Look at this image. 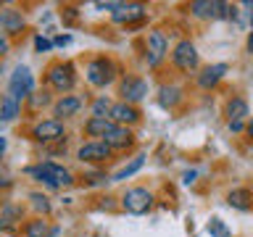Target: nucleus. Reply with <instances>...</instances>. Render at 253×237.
Returning <instances> with one entry per match:
<instances>
[{
    "label": "nucleus",
    "mask_w": 253,
    "mask_h": 237,
    "mask_svg": "<svg viewBox=\"0 0 253 237\" xmlns=\"http://www.w3.org/2000/svg\"><path fill=\"white\" fill-rule=\"evenodd\" d=\"M47 82H50L58 92H69L77 82L74 66H71V63H55V66H50V71H47Z\"/></svg>",
    "instance_id": "nucleus-4"
},
{
    "label": "nucleus",
    "mask_w": 253,
    "mask_h": 237,
    "mask_svg": "<svg viewBox=\"0 0 253 237\" xmlns=\"http://www.w3.org/2000/svg\"><path fill=\"white\" fill-rule=\"evenodd\" d=\"M179 100H182L179 87H161V92H158V103H161L164 108H174Z\"/></svg>",
    "instance_id": "nucleus-20"
},
{
    "label": "nucleus",
    "mask_w": 253,
    "mask_h": 237,
    "mask_svg": "<svg viewBox=\"0 0 253 237\" xmlns=\"http://www.w3.org/2000/svg\"><path fill=\"white\" fill-rule=\"evenodd\" d=\"M16 116H19V100L5 92L3 98H0V118H3V121H13Z\"/></svg>",
    "instance_id": "nucleus-18"
},
{
    "label": "nucleus",
    "mask_w": 253,
    "mask_h": 237,
    "mask_svg": "<svg viewBox=\"0 0 253 237\" xmlns=\"http://www.w3.org/2000/svg\"><path fill=\"white\" fill-rule=\"evenodd\" d=\"M108 177H106V174H92V177H90V182H92V185H98V182H106Z\"/></svg>",
    "instance_id": "nucleus-29"
},
{
    "label": "nucleus",
    "mask_w": 253,
    "mask_h": 237,
    "mask_svg": "<svg viewBox=\"0 0 253 237\" xmlns=\"http://www.w3.org/2000/svg\"><path fill=\"white\" fill-rule=\"evenodd\" d=\"M108 118L114 124H119V126H126V124H134L140 118V111L134 108V106H129V103H116L114 108H111V114H108Z\"/></svg>",
    "instance_id": "nucleus-11"
},
{
    "label": "nucleus",
    "mask_w": 253,
    "mask_h": 237,
    "mask_svg": "<svg viewBox=\"0 0 253 237\" xmlns=\"http://www.w3.org/2000/svg\"><path fill=\"white\" fill-rule=\"evenodd\" d=\"M114 74H116V69L108 58H95V61H90V66H87V82L95 84V87H106L111 79H114Z\"/></svg>",
    "instance_id": "nucleus-3"
},
{
    "label": "nucleus",
    "mask_w": 253,
    "mask_h": 237,
    "mask_svg": "<svg viewBox=\"0 0 253 237\" xmlns=\"http://www.w3.org/2000/svg\"><path fill=\"white\" fill-rule=\"evenodd\" d=\"M114 121L106 116V118H98V116H90L87 118V124H84V132L90 134V137H106V134L114 129Z\"/></svg>",
    "instance_id": "nucleus-16"
},
{
    "label": "nucleus",
    "mask_w": 253,
    "mask_h": 237,
    "mask_svg": "<svg viewBox=\"0 0 253 237\" xmlns=\"http://www.w3.org/2000/svg\"><path fill=\"white\" fill-rule=\"evenodd\" d=\"M0 124H3V118H0Z\"/></svg>",
    "instance_id": "nucleus-35"
},
{
    "label": "nucleus",
    "mask_w": 253,
    "mask_h": 237,
    "mask_svg": "<svg viewBox=\"0 0 253 237\" xmlns=\"http://www.w3.org/2000/svg\"><path fill=\"white\" fill-rule=\"evenodd\" d=\"M229 129H232V132H243V121H229Z\"/></svg>",
    "instance_id": "nucleus-30"
},
{
    "label": "nucleus",
    "mask_w": 253,
    "mask_h": 237,
    "mask_svg": "<svg viewBox=\"0 0 253 237\" xmlns=\"http://www.w3.org/2000/svg\"><path fill=\"white\" fill-rule=\"evenodd\" d=\"M79 161H90V163H100L106 161V158H111V148L106 145V142H87V145L79 148Z\"/></svg>",
    "instance_id": "nucleus-10"
},
{
    "label": "nucleus",
    "mask_w": 253,
    "mask_h": 237,
    "mask_svg": "<svg viewBox=\"0 0 253 237\" xmlns=\"http://www.w3.org/2000/svg\"><path fill=\"white\" fill-rule=\"evenodd\" d=\"M148 95V82L145 79H140V77H126L124 82H122V98H124V103H137V100H142Z\"/></svg>",
    "instance_id": "nucleus-6"
},
{
    "label": "nucleus",
    "mask_w": 253,
    "mask_h": 237,
    "mask_svg": "<svg viewBox=\"0 0 253 237\" xmlns=\"http://www.w3.org/2000/svg\"><path fill=\"white\" fill-rule=\"evenodd\" d=\"M145 19V5L142 3H119L114 11V21L116 24H132V21H142Z\"/></svg>",
    "instance_id": "nucleus-9"
},
{
    "label": "nucleus",
    "mask_w": 253,
    "mask_h": 237,
    "mask_svg": "<svg viewBox=\"0 0 253 237\" xmlns=\"http://www.w3.org/2000/svg\"><path fill=\"white\" fill-rule=\"evenodd\" d=\"M103 142H106V145L114 150V148H129L132 145V132L126 129V126H114V129H111L106 137H103Z\"/></svg>",
    "instance_id": "nucleus-14"
},
{
    "label": "nucleus",
    "mask_w": 253,
    "mask_h": 237,
    "mask_svg": "<svg viewBox=\"0 0 253 237\" xmlns=\"http://www.w3.org/2000/svg\"><path fill=\"white\" fill-rule=\"evenodd\" d=\"M79 108H82V100L74 98V95H63V98L53 106V114H55V118L61 121V118H66V116H74Z\"/></svg>",
    "instance_id": "nucleus-15"
},
{
    "label": "nucleus",
    "mask_w": 253,
    "mask_h": 237,
    "mask_svg": "<svg viewBox=\"0 0 253 237\" xmlns=\"http://www.w3.org/2000/svg\"><path fill=\"white\" fill-rule=\"evenodd\" d=\"M69 35H63V37H55V45H69Z\"/></svg>",
    "instance_id": "nucleus-31"
},
{
    "label": "nucleus",
    "mask_w": 253,
    "mask_h": 237,
    "mask_svg": "<svg viewBox=\"0 0 253 237\" xmlns=\"http://www.w3.org/2000/svg\"><path fill=\"white\" fill-rule=\"evenodd\" d=\"M142 163H145V156H137V158H132V161L126 163L124 169H119V171L114 174V182H122V179H126V177H132L134 171H140V169H142Z\"/></svg>",
    "instance_id": "nucleus-22"
},
{
    "label": "nucleus",
    "mask_w": 253,
    "mask_h": 237,
    "mask_svg": "<svg viewBox=\"0 0 253 237\" xmlns=\"http://www.w3.org/2000/svg\"><path fill=\"white\" fill-rule=\"evenodd\" d=\"M29 198H32V203H35V208H40L42 213H47V211H50V203H47V198H45V195H40V193H32Z\"/></svg>",
    "instance_id": "nucleus-26"
},
{
    "label": "nucleus",
    "mask_w": 253,
    "mask_h": 237,
    "mask_svg": "<svg viewBox=\"0 0 253 237\" xmlns=\"http://www.w3.org/2000/svg\"><path fill=\"white\" fill-rule=\"evenodd\" d=\"M248 50L253 53V32H251V35H248Z\"/></svg>",
    "instance_id": "nucleus-32"
},
{
    "label": "nucleus",
    "mask_w": 253,
    "mask_h": 237,
    "mask_svg": "<svg viewBox=\"0 0 253 237\" xmlns=\"http://www.w3.org/2000/svg\"><path fill=\"white\" fill-rule=\"evenodd\" d=\"M166 50H169V45H166L164 32H150L148 35V66H158L166 58Z\"/></svg>",
    "instance_id": "nucleus-7"
},
{
    "label": "nucleus",
    "mask_w": 253,
    "mask_h": 237,
    "mask_svg": "<svg viewBox=\"0 0 253 237\" xmlns=\"http://www.w3.org/2000/svg\"><path fill=\"white\" fill-rule=\"evenodd\" d=\"M27 237H47V221L35 219L27 224Z\"/></svg>",
    "instance_id": "nucleus-23"
},
{
    "label": "nucleus",
    "mask_w": 253,
    "mask_h": 237,
    "mask_svg": "<svg viewBox=\"0 0 253 237\" xmlns=\"http://www.w3.org/2000/svg\"><path fill=\"white\" fill-rule=\"evenodd\" d=\"M209 232H211L213 237H229V229L224 227V221H221V219H211Z\"/></svg>",
    "instance_id": "nucleus-25"
},
{
    "label": "nucleus",
    "mask_w": 253,
    "mask_h": 237,
    "mask_svg": "<svg viewBox=\"0 0 253 237\" xmlns=\"http://www.w3.org/2000/svg\"><path fill=\"white\" fill-rule=\"evenodd\" d=\"M47 166V171H50V177L55 179V185H71V182H74V179H71V171L69 169H63V166H58V163H50V161H47L45 163Z\"/></svg>",
    "instance_id": "nucleus-21"
},
{
    "label": "nucleus",
    "mask_w": 253,
    "mask_h": 237,
    "mask_svg": "<svg viewBox=\"0 0 253 237\" xmlns=\"http://www.w3.org/2000/svg\"><path fill=\"white\" fill-rule=\"evenodd\" d=\"M111 100L106 98V95H103V98H98L92 103V116H98V118H106V114H111Z\"/></svg>",
    "instance_id": "nucleus-24"
},
{
    "label": "nucleus",
    "mask_w": 253,
    "mask_h": 237,
    "mask_svg": "<svg viewBox=\"0 0 253 237\" xmlns=\"http://www.w3.org/2000/svg\"><path fill=\"white\" fill-rule=\"evenodd\" d=\"M227 71H229L227 63H213V66H206L201 71V77H198V84H201L203 90H211L213 84H219L221 79H224Z\"/></svg>",
    "instance_id": "nucleus-12"
},
{
    "label": "nucleus",
    "mask_w": 253,
    "mask_h": 237,
    "mask_svg": "<svg viewBox=\"0 0 253 237\" xmlns=\"http://www.w3.org/2000/svg\"><path fill=\"white\" fill-rule=\"evenodd\" d=\"M53 45H55V42H50V40L42 37V35H37V37H35V47H37L40 53H42V50H50Z\"/></svg>",
    "instance_id": "nucleus-27"
},
{
    "label": "nucleus",
    "mask_w": 253,
    "mask_h": 237,
    "mask_svg": "<svg viewBox=\"0 0 253 237\" xmlns=\"http://www.w3.org/2000/svg\"><path fill=\"white\" fill-rule=\"evenodd\" d=\"M251 200H253L251 190H232V193L227 195V203L232 205V208H237V211H248Z\"/></svg>",
    "instance_id": "nucleus-17"
},
{
    "label": "nucleus",
    "mask_w": 253,
    "mask_h": 237,
    "mask_svg": "<svg viewBox=\"0 0 253 237\" xmlns=\"http://www.w3.org/2000/svg\"><path fill=\"white\" fill-rule=\"evenodd\" d=\"M171 61H174V66H177L179 71H195L198 69V50H195V45L190 42V40H182V42L174 47Z\"/></svg>",
    "instance_id": "nucleus-5"
},
{
    "label": "nucleus",
    "mask_w": 253,
    "mask_h": 237,
    "mask_svg": "<svg viewBox=\"0 0 253 237\" xmlns=\"http://www.w3.org/2000/svg\"><path fill=\"white\" fill-rule=\"evenodd\" d=\"M245 116H248V103L243 98H232L227 103V118L229 121H243Z\"/></svg>",
    "instance_id": "nucleus-19"
},
{
    "label": "nucleus",
    "mask_w": 253,
    "mask_h": 237,
    "mask_svg": "<svg viewBox=\"0 0 253 237\" xmlns=\"http://www.w3.org/2000/svg\"><path fill=\"white\" fill-rule=\"evenodd\" d=\"M8 47H11V45H8V40L0 35V55H5V53H8Z\"/></svg>",
    "instance_id": "nucleus-28"
},
{
    "label": "nucleus",
    "mask_w": 253,
    "mask_h": 237,
    "mask_svg": "<svg viewBox=\"0 0 253 237\" xmlns=\"http://www.w3.org/2000/svg\"><path fill=\"white\" fill-rule=\"evenodd\" d=\"M3 150H5V140L0 137V156H3Z\"/></svg>",
    "instance_id": "nucleus-33"
},
{
    "label": "nucleus",
    "mask_w": 253,
    "mask_h": 237,
    "mask_svg": "<svg viewBox=\"0 0 253 237\" xmlns=\"http://www.w3.org/2000/svg\"><path fill=\"white\" fill-rule=\"evenodd\" d=\"M248 134H251V137H253V118H251V121H248Z\"/></svg>",
    "instance_id": "nucleus-34"
},
{
    "label": "nucleus",
    "mask_w": 253,
    "mask_h": 237,
    "mask_svg": "<svg viewBox=\"0 0 253 237\" xmlns=\"http://www.w3.org/2000/svg\"><path fill=\"white\" fill-rule=\"evenodd\" d=\"M122 205H124V211L134 213V216H142V213H148L153 208V195H150L145 187H132L124 193Z\"/></svg>",
    "instance_id": "nucleus-2"
},
{
    "label": "nucleus",
    "mask_w": 253,
    "mask_h": 237,
    "mask_svg": "<svg viewBox=\"0 0 253 237\" xmlns=\"http://www.w3.org/2000/svg\"><path fill=\"white\" fill-rule=\"evenodd\" d=\"M0 29L8 32V35L21 32V29H24V16H21V11H13V8L0 11Z\"/></svg>",
    "instance_id": "nucleus-13"
},
{
    "label": "nucleus",
    "mask_w": 253,
    "mask_h": 237,
    "mask_svg": "<svg viewBox=\"0 0 253 237\" xmlns=\"http://www.w3.org/2000/svg\"><path fill=\"white\" fill-rule=\"evenodd\" d=\"M32 92H35V77H32V71L27 66H16L11 74V82H8V95L21 103Z\"/></svg>",
    "instance_id": "nucleus-1"
},
{
    "label": "nucleus",
    "mask_w": 253,
    "mask_h": 237,
    "mask_svg": "<svg viewBox=\"0 0 253 237\" xmlns=\"http://www.w3.org/2000/svg\"><path fill=\"white\" fill-rule=\"evenodd\" d=\"M32 134H35V140H40V142L61 140L63 137V124L58 118H45V121H40L35 129H32Z\"/></svg>",
    "instance_id": "nucleus-8"
}]
</instances>
